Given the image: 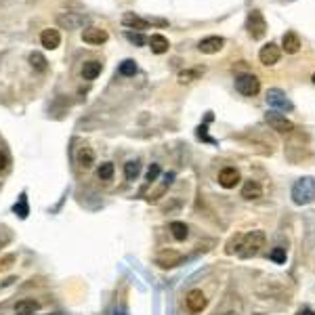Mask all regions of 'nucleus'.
Masks as SVG:
<instances>
[{
    "label": "nucleus",
    "mask_w": 315,
    "mask_h": 315,
    "mask_svg": "<svg viewBox=\"0 0 315 315\" xmlns=\"http://www.w3.org/2000/svg\"><path fill=\"white\" fill-rule=\"evenodd\" d=\"M315 198V179L313 177H301L292 185V202L296 206H305Z\"/></svg>",
    "instance_id": "obj_1"
},
{
    "label": "nucleus",
    "mask_w": 315,
    "mask_h": 315,
    "mask_svg": "<svg viewBox=\"0 0 315 315\" xmlns=\"http://www.w3.org/2000/svg\"><path fill=\"white\" fill-rule=\"evenodd\" d=\"M265 242H267L265 233L258 231V229H256V231H250V233H244V242H242V248H240L238 254H240L242 258L256 256L258 252H261V248L265 246Z\"/></svg>",
    "instance_id": "obj_2"
},
{
    "label": "nucleus",
    "mask_w": 315,
    "mask_h": 315,
    "mask_svg": "<svg viewBox=\"0 0 315 315\" xmlns=\"http://www.w3.org/2000/svg\"><path fill=\"white\" fill-rule=\"evenodd\" d=\"M246 30L252 40H263L267 34V21L263 17V13L258 9H252L246 17Z\"/></svg>",
    "instance_id": "obj_3"
},
{
    "label": "nucleus",
    "mask_w": 315,
    "mask_h": 315,
    "mask_svg": "<svg viewBox=\"0 0 315 315\" xmlns=\"http://www.w3.org/2000/svg\"><path fill=\"white\" fill-rule=\"evenodd\" d=\"M235 91L244 94V97H254L261 91V80H258V76L250 74V72L240 74V76H235Z\"/></svg>",
    "instance_id": "obj_4"
},
{
    "label": "nucleus",
    "mask_w": 315,
    "mask_h": 315,
    "mask_svg": "<svg viewBox=\"0 0 315 315\" xmlns=\"http://www.w3.org/2000/svg\"><path fill=\"white\" fill-rule=\"evenodd\" d=\"M265 99H267V103H269V107L280 109V112H292L294 109L292 101L286 97V93H284L282 89H269Z\"/></svg>",
    "instance_id": "obj_5"
},
{
    "label": "nucleus",
    "mask_w": 315,
    "mask_h": 315,
    "mask_svg": "<svg viewBox=\"0 0 315 315\" xmlns=\"http://www.w3.org/2000/svg\"><path fill=\"white\" fill-rule=\"evenodd\" d=\"M265 122L269 124L275 132H282V135L294 132V122L288 120L286 116H282V114H278V112H267V114H265Z\"/></svg>",
    "instance_id": "obj_6"
},
{
    "label": "nucleus",
    "mask_w": 315,
    "mask_h": 315,
    "mask_svg": "<svg viewBox=\"0 0 315 315\" xmlns=\"http://www.w3.org/2000/svg\"><path fill=\"white\" fill-rule=\"evenodd\" d=\"M185 305H187V309L191 313H202L204 309H206V305H208V298H206V294H204L202 290L193 288V290H189L187 292Z\"/></svg>",
    "instance_id": "obj_7"
},
{
    "label": "nucleus",
    "mask_w": 315,
    "mask_h": 315,
    "mask_svg": "<svg viewBox=\"0 0 315 315\" xmlns=\"http://www.w3.org/2000/svg\"><path fill=\"white\" fill-rule=\"evenodd\" d=\"M181 261H183V254L177 250H170V248L158 252V256H156V265H160L162 269H172V267L181 265Z\"/></svg>",
    "instance_id": "obj_8"
},
{
    "label": "nucleus",
    "mask_w": 315,
    "mask_h": 315,
    "mask_svg": "<svg viewBox=\"0 0 315 315\" xmlns=\"http://www.w3.org/2000/svg\"><path fill=\"white\" fill-rule=\"evenodd\" d=\"M280 57H282V51H280V46L273 44V42L265 44L263 49L258 51V59H261V63H263V65H267V67L275 65V63L280 61Z\"/></svg>",
    "instance_id": "obj_9"
},
{
    "label": "nucleus",
    "mask_w": 315,
    "mask_h": 315,
    "mask_svg": "<svg viewBox=\"0 0 315 315\" xmlns=\"http://www.w3.org/2000/svg\"><path fill=\"white\" fill-rule=\"evenodd\" d=\"M225 46V40L220 36H208V38H202L198 42V51L204 55H215Z\"/></svg>",
    "instance_id": "obj_10"
},
{
    "label": "nucleus",
    "mask_w": 315,
    "mask_h": 315,
    "mask_svg": "<svg viewBox=\"0 0 315 315\" xmlns=\"http://www.w3.org/2000/svg\"><path fill=\"white\" fill-rule=\"evenodd\" d=\"M240 181H242L240 179V170L233 168V166H227V168H223L219 172V185L225 187V189H233Z\"/></svg>",
    "instance_id": "obj_11"
},
{
    "label": "nucleus",
    "mask_w": 315,
    "mask_h": 315,
    "mask_svg": "<svg viewBox=\"0 0 315 315\" xmlns=\"http://www.w3.org/2000/svg\"><path fill=\"white\" fill-rule=\"evenodd\" d=\"M82 40L86 44H103L107 42V32L101 28H86L82 32Z\"/></svg>",
    "instance_id": "obj_12"
},
{
    "label": "nucleus",
    "mask_w": 315,
    "mask_h": 315,
    "mask_svg": "<svg viewBox=\"0 0 315 315\" xmlns=\"http://www.w3.org/2000/svg\"><path fill=\"white\" fill-rule=\"evenodd\" d=\"M40 42L44 49H49V51H55L57 46L61 44V34H59V30H42V34H40Z\"/></svg>",
    "instance_id": "obj_13"
},
{
    "label": "nucleus",
    "mask_w": 315,
    "mask_h": 315,
    "mask_svg": "<svg viewBox=\"0 0 315 315\" xmlns=\"http://www.w3.org/2000/svg\"><path fill=\"white\" fill-rule=\"evenodd\" d=\"M282 49L286 51V53H290V55H294V53H298L301 51V38H298V34L296 32H286V34L282 36Z\"/></svg>",
    "instance_id": "obj_14"
},
{
    "label": "nucleus",
    "mask_w": 315,
    "mask_h": 315,
    "mask_svg": "<svg viewBox=\"0 0 315 315\" xmlns=\"http://www.w3.org/2000/svg\"><path fill=\"white\" fill-rule=\"evenodd\" d=\"M38 309H40V303L36 298H21L15 305V315H34Z\"/></svg>",
    "instance_id": "obj_15"
},
{
    "label": "nucleus",
    "mask_w": 315,
    "mask_h": 315,
    "mask_svg": "<svg viewBox=\"0 0 315 315\" xmlns=\"http://www.w3.org/2000/svg\"><path fill=\"white\" fill-rule=\"evenodd\" d=\"M263 195V189H261V185L256 183V181H246L244 183V187H242V198L244 200H258Z\"/></svg>",
    "instance_id": "obj_16"
},
{
    "label": "nucleus",
    "mask_w": 315,
    "mask_h": 315,
    "mask_svg": "<svg viewBox=\"0 0 315 315\" xmlns=\"http://www.w3.org/2000/svg\"><path fill=\"white\" fill-rule=\"evenodd\" d=\"M149 44H152V51L156 55H162V53H166L168 51V38L166 36H162V34H152V38H149Z\"/></svg>",
    "instance_id": "obj_17"
},
{
    "label": "nucleus",
    "mask_w": 315,
    "mask_h": 315,
    "mask_svg": "<svg viewBox=\"0 0 315 315\" xmlns=\"http://www.w3.org/2000/svg\"><path fill=\"white\" fill-rule=\"evenodd\" d=\"M204 74V67H191V69H183V72H179L177 76V80L181 84H189V82H193V80H198V78Z\"/></svg>",
    "instance_id": "obj_18"
},
{
    "label": "nucleus",
    "mask_w": 315,
    "mask_h": 315,
    "mask_svg": "<svg viewBox=\"0 0 315 315\" xmlns=\"http://www.w3.org/2000/svg\"><path fill=\"white\" fill-rule=\"evenodd\" d=\"M122 23L124 26H128V28H132V30H147V19H141V17H137L135 13H126L124 17H122Z\"/></svg>",
    "instance_id": "obj_19"
},
{
    "label": "nucleus",
    "mask_w": 315,
    "mask_h": 315,
    "mask_svg": "<svg viewBox=\"0 0 315 315\" xmlns=\"http://www.w3.org/2000/svg\"><path fill=\"white\" fill-rule=\"evenodd\" d=\"M101 74V63L99 61H86L82 65V78L84 80H94Z\"/></svg>",
    "instance_id": "obj_20"
},
{
    "label": "nucleus",
    "mask_w": 315,
    "mask_h": 315,
    "mask_svg": "<svg viewBox=\"0 0 315 315\" xmlns=\"http://www.w3.org/2000/svg\"><path fill=\"white\" fill-rule=\"evenodd\" d=\"M78 164H80L82 168H91L94 164V152L91 147H82L80 152H78Z\"/></svg>",
    "instance_id": "obj_21"
},
{
    "label": "nucleus",
    "mask_w": 315,
    "mask_h": 315,
    "mask_svg": "<svg viewBox=\"0 0 315 315\" xmlns=\"http://www.w3.org/2000/svg\"><path fill=\"white\" fill-rule=\"evenodd\" d=\"M172 181H175V172H168V175L164 177V183H162L160 187H158V189H156V191H154L152 195H149V200H152V202H158V200H160L162 195L166 193V189H168V187L172 185Z\"/></svg>",
    "instance_id": "obj_22"
},
{
    "label": "nucleus",
    "mask_w": 315,
    "mask_h": 315,
    "mask_svg": "<svg viewBox=\"0 0 315 315\" xmlns=\"http://www.w3.org/2000/svg\"><path fill=\"white\" fill-rule=\"evenodd\" d=\"M170 231H172V238L179 240V242L187 240V235H189L187 225H185V223H181V220H172V223H170Z\"/></svg>",
    "instance_id": "obj_23"
},
{
    "label": "nucleus",
    "mask_w": 315,
    "mask_h": 315,
    "mask_svg": "<svg viewBox=\"0 0 315 315\" xmlns=\"http://www.w3.org/2000/svg\"><path fill=\"white\" fill-rule=\"evenodd\" d=\"M141 172V162L139 160H132V162H126L124 164V177L128 181H135Z\"/></svg>",
    "instance_id": "obj_24"
},
{
    "label": "nucleus",
    "mask_w": 315,
    "mask_h": 315,
    "mask_svg": "<svg viewBox=\"0 0 315 315\" xmlns=\"http://www.w3.org/2000/svg\"><path fill=\"white\" fill-rule=\"evenodd\" d=\"M242 242H244V233L233 235V238H231L229 242H227L225 252H227V254H235V252H240V248H242Z\"/></svg>",
    "instance_id": "obj_25"
},
{
    "label": "nucleus",
    "mask_w": 315,
    "mask_h": 315,
    "mask_svg": "<svg viewBox=\"0 0 315 315\" xmlns=\"http://www.w3.org/2000/svg\"><path fill=\"white\" fill-rule=\"evenodd\" d=\"M97 175H99V179H101V181H109V179L114 177V164H109V162L101 164L99 170H97Z\"/></svg>",
    "instance_id": "obj_26"
},
{
    "label": "nucleus",
    "mask_w": 315,
    "mask_h": 315,
    "mask_svg": "<svg viewBox=\"0 0 315 315\" xmlns=\"http://www.w3.org/2000/svg\"><path fill=\"white\" fill-rule=\"evenodd\" d=\"M30 61H32V65H34L38 72H44V69H46V59L42 57L40 53H32L30 55Z\"/></svg>",
    "instance_id": "obj_27"
},
{
    "label": "nucleus",
    "mask_w": 315,
    "mask_h": 315,
    "mask_svg": "<svg viewBox=\"0 0 315 315\" xmlns=\"http://www.w3.org/2000/svg\"><path fill=\"white\" fill-rule=\"evenodd\" d=\"M135 72H137V63L135 61L132 59L122 61V65H120V74L122 76H135Z\"/></svg>",
    "instance_id": "obj_28"
},
{
    "label": "nucleus",
    "mask_w": 315,
    "mask_h": 315,
    "mask_svg": "<svg viewBox=\"0 0 315 315\" xmlns=\"http://www.w3.org/2000/svg\"><path fill=\"white\" fill-rule=\"evenodd\" d=\"M271 261L278 263V265H284V263H286V248H282V246L273 248V250H271Z\"/></svg>",
    "instance_id": "obj_29"
},
{
    "label": "nucleus",
    "mask_w": 315,
    "mask_h": 315,
    "mask_svg": "<svg viewBox=\"0 0 315 315\" xmlns=\"http://www.w3.org/2000/svg\"><path fill=\"white\" fill-rule=\"evenodd\" d=\"M158 175H160V166L158 164H152L147 170V183H154V181L158 179Z\"/></svg>",
    "instance_id": "obj_30"
},
{
    "label": "nucleus",
    "mask_w": 315,
    "mask_h": 315,
    "mask_svg": "<svg viewBox=\"0 0 315 315\" xmlns=\"http://www.w3.org/2000/svg\"><path fill=\"white\" fill-rule=\"evenodd\" d=\"M15 212H19V217H21V219H26V217H28V206H26V195H21V202H19V206H15Z\"/></svg>",
    "instance_id": "obj_31"
},
{
    "label": "nucleus",
    "mask_w": 315,
    "mask_h": 315,
    "mask_svg": "<svg viewBox=\"0 0 315 315\" xmlns=\"http://www.w3.org/2000/svg\"><path fill=\"white\" fill-rule=\"evenodd\" d=\"M126 38H128V40L132 42V44H145V36H141V34H132V32H128V34H126Z\"/></svg>",
    "instance_id": "obj_32"
},
{
    "label": "nucleus",
    "mask_w": 315,
    "mask_h": 315,
    "mask_svg": "<svg viewBox=\"0 0 315 315\" xmlns=\"http://www.w3.org/2000/svg\"><path fill=\"white\" fill-rule=\"evenodd\" d=\"M4 168H6V156L0 154V170H4Z\"/></svg>",
    "instance_id": "obj_33"
},
{
    "label": "nucleus",
    "mask_w": 315,
    "mask_h": 315,
    "mask_svg": "<svg viewBox=\"0 0 315 315\" xmlns=\"http://www.w3.org/2000/svg\"><path fill=\"white\" fill-rule=\"evenodd\" d=\"M298 315H315L311 309H305V311H301V313H298Z\"/></svg>",
    "instance_id": "obj_34"
},
{
    "label": "nucleus",
    "mask_w": 315,
    "mask_h": 315,
    "mask_svg": "<svg viewBox=\"0 0 315 315\" xmlns=\"http://www.w3.org/2000/svg\"><path fill=\"white\" fill-rule=\"evenodd\" d=\"M225 315H238V313H233V311H229V313H225Z\"/></svg>",
    "instance_id": "obj_35"
},
{
    "label": "nucleus",
    "mask_w": 315,
    "mask_h": 315,
    "mask_svg": "<svg viewBox=\"0 0 315 315\" xmlns=\"http://www.w3.org/2000/svg\"><path fill=\"white\" fill-rule=\"evenodd\" d=\"M311 80H313V84H315V74H313V78H311Z\"/></svg>",
    "instance_id": "obj_36"
}]
</instances>
